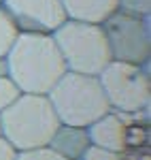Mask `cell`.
I'll use <instances>...</instances> for the list:
<instances>
[{"instance_id": "2e32d148", "label": "cell", "mask_w": 151, "mask_h": 160, "mask_svg": "<svg viewBox=\"0 0 151 160\" xmlns=\"http://www.w3.org/2000/svg\"><path fill=\"white\" fill-rule=\"evenodd\" d=\"M17 154H19V152L0 135V160H17Z\"/></svg>"}, {"instance_id": "6da1fadb", "label": "cell", "mask_w": 151, "mask_h": 160, "mask_svg": "<svg viewBox=\"0 0 151 160\" xmlns=\"http://www.w3.org/2000/svg\"><path fill=\"white\" fill-rule=\"evenodd\" d=\"M4 60L9 77L17 83L21 94L47 96L66 73V64L51 34L19 32Z\"/></svg>"}, {"instance_id": "e0dca14e", "label": "cell", "mask_w": 151, "mask_h": 160, "mask_svg": "<svg viewBox=\"0 0 151 160\" xmlns=\"http://www.w3.org/2000/svg\"><path fill=\"white\" fill-rule=\"evenodd\" d=\"M4 75H9V71H7V60L0 58V77H4Z\"/></svg>"}, {"instance_id": "4fadbf2b", "label": "cell", "mask_w": 151, "mask_h": 160, "mask_svg": "<svg viewBox=\"0 0 151 160\" xmlns=\"http://www.w3.org/2000/svg\"><path fill=\"white\" fill-rule=\"evenodd\" d=\"M117 11L128 15L149 17L151 13V0H117Z\"/></svg>"}, {"instance_id": "8992f818", "label": "cell", "mask_w": 151, "mask_h": 160, "mask_svg": "<svg viewBox=\"0 0 151 160\" xmlns=\"http://www.w3.org/2000/svg\"><path fill=\"white\" fill-rule=\"evenodd\" d=\"M104 34L109 41L111 58L115 62L128 64H149L151 58V34L149 17L128 15L115 11L102 22Z\"/></svg>"}, {"instance_id": "7a4b0ae2", "label": "cell", "mask_w": 151, "mask_h": 160, "mask_svg": "<svg viewBox=\"0 0 151 160\" xmlns=\"http://www.w3.org/2000/svg\"><path fill=\"white\" fill-rule=\"evenodd\" d=\"M60 120L43 94H21L0 113V135L17 152L47 148Z\"/></svg>"}, {"instance_id": "8fae6325", "label": "cell", "mask_w": 151, "mask_h": 160, "mask_svg": "<svg viewBox=\"0 0 151 160\" xmlns=\"http://www.w3.org/2000/svg\"><path fill=\"white\" fill-rule=\"evenodd\" d=\"M17 34H19L17 26L13 24L11 15L4 11L2 4H0V58H4V56L9 53V49L13 47Z\"/></svg>"}, {"instance_id": "277c9868", "label": "cell", "mask_w": 151, "mask_h": 160, "mask_svg": "<svg viewBox=\"0 0 151 160\" xmlns=\"http://www.w3.org/2000/svg\"><path fill=\"white\" fill-rule=\"evenodd\" d=\"M51 37L66 64V71L70 73L98 77L113 60L102 24L66 19L51 32Z\"/></svg>"}, {"instance_id": "5b68a950", "label": "cell", "mask_w": 151, "mask_h": 160, "mask_svg": "<svg viewBox=\"0 0 151 160\" xmlns=\"http://www.w3.org/2000/svg\"><path fill=\"white\" fill-rule=\"evenodd\" d=\"M98 81L104 90L111 111L139 115L149 109V64H128L111 60V64H106V68L98 75Z\"/></svg>"}, {"instance_id": "5bb4252c", "label": "cell", "mask_w": 151, "mask_h": 160, "mask_svg": "<svg viewBox=\"0 0 151 160\" xmlns=\"http://www.w3.org/2000/svg\"><path fill=\"white\" fill-rule=\"evenodd\" d=\"M17 160H66L60 154H55L49 148H40V149H28V152H19Z\"/></svg>"}, {"instance_id": "3957f363", "label": "cell", "mask_w": 151, "mask_h": 160, "mask_svg": "<svg viewBox=\"0 0 151 160\" xmlns=\"http://www.w3.org/2000/svg\"><path fill=\"white\" fill-rule=\"evenodd\" d=\"M51 107L55 111L60 124L87 128L102 115H106L111 107L104 96L98 77L94 75L66 73L47 94Z\"/></svg>"}, {"instance_id": "9c48e42d", "label": "cell", "mask_w": 151, "mask_h": 160, "mask_svg": "<svg viewBox=\"0 0 151 160\" xmlns=\"http://www.w3.org/2000/svg\"><path fill=\"white\" fill-rule=\"evenodd\" d=\"M89 145H92V143H89L87 128L60 124L58 130L53 132V137H51L47 148L53 149L55 154H60V156L66 158V160H79Z\"/></svg>"}, {"instance_id": "ac0fdd59", "label": "cell", "mask_w": 151, "mask_h": 160, "mask_svg": "<svg viewBox=\"0 0 151 160\" xmlns=\"http://www.w3.org/2000/svg\"><path fill=\"white\" fill-rule=\"evenodd\" d=\"M0 2H2V0H0Z\"/></svg>"}, {"instance_id": "9a60e30c", "label": "cell", "mask_w": 151, "mask_h": 160, "mask_svg": "<svg viewBox=\"0 0 151 160\" xmlns=\"http://www.w3.org/2000/svg\"><path fill=\"white\" fill-rule=\"evenodd\" d=\"M79 160H121V154H115V152H109V149L89 145Z\"/></svg>"}, {"instance_id": "7c38bea8", "label": "cell", "mask_w": 151, "mask_h": 160, "mask_svg": "<svg viewBox=\"0 0 151 160\" xmlns=\"http://www.w3.org/2000/svg\"><path fill=\"white\" fill-rule=\"evenodd\" d=\"M19 96H21V90L17 88V83L13 81L11 77L9 75L0 77V113L7 109V107H11Z\"/></svg>"}, {"instance_id": "ba28073f", "label": "cell", "mask_w": 151, "mask_h": 160, "mask_svg": "<svg viewBox=\"0 0 151 160\" xmlns=\"http://www.w3.org/2000/svg\"><path fill=\"white\" fill-rule=\"evenodd\" d=\"M87 135L92 145L115 154H124L128 149V115L109 111L92 126H87Z\"/></svg>"}, {"instance_id": "52a82bcc", "label": "cell", "mask_w": 151, "mask_h": 160, "mask_svg": "<svg viewBox=\"0 0 151 160\" xmlns=\"http://www.w3.org/2000/svg\"><path fill=\"white\" fill-rule=\"evenodd\" d=\"M0 4L19 32L51 34L68 19L60 0H2Z\"/></svg>"}, {"instance_id": "30bf717a", "label": "cell", "mask_w": 151, "mask_h": 160, "mask_svg": "<svg viewBox=\"0 0 151 160\" xmlns=\"http://www.w3.org/2000/svg\"><path fill=\"white\" fill-rule=\"evenodd\" d=\"M68 19L102 24L117 11V0H60Z\"/></svg>"}]
</instances>
